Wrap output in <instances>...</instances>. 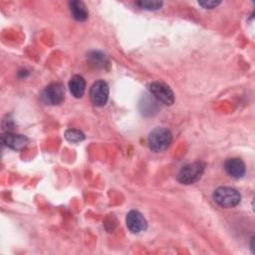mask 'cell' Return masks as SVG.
Returning a JSON list of instances; mask_svg holds the SVG:
<instances>
[{
    "label": "cell",
    "mask_w": 255,
    "mask_h": 255,
    "mask_svg": "<svg viewBox=\"0 0 255 255\" xmlns=\"http://www.w3.org/2000/svg\"><path fill=\"white\" fill-rule=\"evenodd\" d=\"M172 140L171 131L163 127H157L153 128L147 138L149 148L154 152H161L165 150Z\"/></svg>",
    "instance_id": "6da1fadb"
},
{
    "label": "cell",
    "mask_w": 255,
    "mask_h": 255,
    "mask_svg": "<svg viewBox=\"0 0 255 255\" xmlns=\"http://www.w3.org/2000/svg\"><path fill=\"white\" fill-rule=\"evenodd\" d=\"M65 137L71 142H80L85 139V134L76 128H69L65 131Z\"/></svg>",
    "instance_id": "4fadbf2b"
},
{
    "label": "cell",
    "mask_w": 255,
    "mask_h": 255,
    "mask_svg": "<svg viewBox=\"0 0 255 255\" xmlns=\"http://www.w3.org/2000/svg\"><path fill=\"white\" fill-rule=\"evenodd\" d=\"M86 89V82L80 75H74L69 81V90L75 98H82Z\"/></svg>",
    "instance_id": "8fae6325"
},
{
    "label": "cell",
    "mask_w": 255,
    "mask_h": 255,
    "mask_svg": "<svg viewBox=\"0 0 255 255\" xmlns=\"http://www.w3.org/2000/svg\"><path fill=\"white\" fill-rule=\"evenodd\" d=\"M1 141L4 145L11 149L21 150L27 145L28 138L23 134L7 131L1 135Z\"/></svg>",
    "instance_id": "ba28073f"
},
{
    "label": "cell",
    "mask_w": 255,
    "mask_h": 255,
    "mask_svg": "<svg viewBox=\"0 0 255 255\" xmlns=\"http://www.w3.org/2000/svg\"><path fill=\"white\" fill-rule=\"evenodd\" d=\"M90 98L97 107H104L109 100V86L104 80L95 82L90 89Z\"/></svg>",
    "instance_id": "8992f818"
},
{
    "label": "cell",
    "mask_w": 255,
    "mask_h": 255,
    "mask_svg": "<svg viewBox=\"0 0 255 255\" xmlns=\"http://www.w3.org/2000/svg\"><path fill=\"white\" fill-rule=\"evenodd\" d=\"M150 94L160 103L171 106L174 103V94L171 89L161 82H152L148 86Z\"/></svg>",
    "instance_id": "277c9868"
},
{
    "label": "cell",
    "mask_w": 255,
    "mask_h": 255,
    "mask_svg": "<svg viewBox=\"0 0 255 255\" xmlns=\"http://www.w3.org/2000/svg\"><path fill=\"white\" fill-rule=\"evenodd\" d=\"M89 60L92 65H95L96 67L104 68V66L108 63L107 59L104 54L100 52H92L89 54Z\"/></svg>",
    "instance_id": "5bb4252c"
},
{
    "label": "cell",
    "mask_w": 255,
    "mask_h": 255,
    "mask_svg": "<svg viewBox=\"0 0 255 255\" xmlns=\"http://www.w3.org/2000/svg\"><path fill=\"white\" fill-rule=\"evenodd\" d=\"M65 99V89L61 83H52L48 85L43 93L42 100L48 105H60Z\"/></svg>",
    "instance_id": "5b68a950"
},
{
    "label": "cell",
    "mask_w": 255,
    "mask_h": 255,
    "mask_svg": "<svg viewBox=\"0 0 255 255\" xmlns=\"http://www.w3.org/2000/svg\"><path fill=\"white\" fill-rule=\"evenodd\" d=\"M69 5H70L71 14L75 20L83 22L88 19L89 11L84 2L80 0H73L69 3Z\"/></svg>",
    "instance_id": "30bf717a"
},
{
    "label": "cell",
    "mask_w": 255,
    "mask_h": 255,
    "mask_svg": "<svg viewBox=\"0 0 255 255\" xmlns=\"http://www.w3.org/2000/svg\"><path fill=\"white\" fill-rule=\"evenodd\" d=\"M139 8L144 9V10H148V11H154V10H158L161 8L162 6V1H150V0H140L137 1L135 3Z\"/></svg>",
    "instance_id": "7c38bea8"
},
{
    "label": "cell",
    "mask_w": 255,
    "mask_h": 255,
    "mask_svg": "<svg viewBox=\"0 0 255 255\" xmlns=\"http://www.w3.org/2000/svg\"><path fill=\"white\" fill-rule=\"evenodd\" d=\"M126 222L128 230L132 233H139L141 231H144L147 227V222L145 218L137 210H130L127 214Z\"/></svg>",
    "instance_id": "52a82bcc"
},
{
    "label": "cell",
    "mask_w": 255,
    "mask_h": 255,
    "mask_svg": "<svg viewBox=\"0 0 255 255\" xmlns=\"http://www.w3.org/2000/svg\"><path fill=\"white\" fill-rule=\"evenodd\" d=\"M205 170V163L202 161H194L184 165L178 172L176 179L181 184H193L200 179Z\"/></svg>",
    "instance_id": "7a4b0ae2"
},
{
    "label": "cell",
    "mask_w": 255,
    "mask_h": 255,
    "mask_svg": "<svg viewBox=\"0 0 255 255\" xmlns=\"http://www.w3.org/2000/svg\"><path fill=\"white\" fill-rule=\"evenodd\" d=\"M225 171L233 178H241L246 171L244 162L238 157H231L224 162Z\"/></svg>",
    "instance_id": "9c48e42d"
},
{
    "label": "cell",
    "mask_w": 255,
    "mask_h": 255,
    "mask_svg": "<svg viewBox=\"0 0 255 255\" xmlns=\"http://www.w3.org/2000/svg\"><path fill=\"white\" fill-rule=\"evenodd\" d=\"M214 201L221 207L231 208L239 204L241 195L239 191L230 186H220L213 192Z\"/></svg>",
    "instance_id": "3957f363"
},
{
    "label": "cell",
    "mask_w": 255,
    "mask_h": 255,
    "mask_svg": "<svg viewBox=\"0 0 255 255\" xmlns=\"http://www.w3.org/2000/svg\"><path fill=\"white\" fill-rule=\"evenodd\" d=\"M221 2L220 1H215V0H204V1H198V4L202 6L205 9H213L217 7Z\"/></svg>",
    "instance_id": "9a60e30c"
}]
</instances>
